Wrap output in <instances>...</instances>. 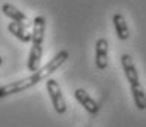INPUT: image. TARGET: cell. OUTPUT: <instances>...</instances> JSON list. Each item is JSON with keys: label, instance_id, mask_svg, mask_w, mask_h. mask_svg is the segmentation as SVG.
I'll use <instances>...</instances> for the list:
<instances>
[{"label": "cell", "instance_id": "cell-5", "mask_svg": "<svg viewBox=\"0 0 146 127\" xmlns=\"http://www.w3.org/2000/svg\"><path fill=\"white\" fill-rule=\"evenodd\" d=\"M44 34H46V18L43 15H37L33 21L31 46H43Z\"/></svg>", "mask_w": 146, "mask_h": 127}, {"label": "cell", "instance_id": "cell-12", "mask_svg": "<svg viewBox=\"0 0 146 127\" xmlns=\"http://www.w3.org/2000/svg\"><path fill=\"white\" fill-rule=\"evenodd\" d=\"M2 64H3V56H0V66H2Z\"/></svg>", "mask_w": 146, "mask_h": 127}, {"label": "cell", "instance_id": "cell-3", "mask_svg": "<svg viewBox=\"0 0 146 127\" xmlns=\"http://www.w3.org/2000/svg\"><path fill=\"white\" fill-rule=\"evenodd\" d=\"M108 50L109 45L105 37H100L96 40V46H94V64H96L98 70H106L108 68Z\"/></svg>", "mask_w": 146, "mask_h": 127}, {"label": "cell", "instance_id": "cell-1", "mask_svg": "<svg viewBox=\"0 0 146 127\" xmlns=\"http://www.w3.org/2000/svg\"><path fill=\"white\" fill-rule=\"evenodd\" d=\"M68 58H70V52L68 50H59L46 65H43L36 72H31V75L0 86V99H3L6 96L16 95V93H21L24 90H28L34 86H37L43 80H47L55 71H58L68 61Z\"/></svg>", "mask_w": 146, "mask_h": 127}, {"label": "cell", "instance_id": "cell-10", "mask_svg": "<svg viewBox=\"0 0 146 127\" xmlns=\"http://www.w3.org/2000/svg\"><path fill=\"white\" fill-rule=\"evenodd\" d=\"M43 58V46H31L30 53H28V61H27V68L31 72H36L40 68Z\"/></svg>", "mask_w": 146, "mask_h": 127}, {"label": "cell", "instance_id": "cell-8", "mask_svg": "<svg viewBox=\"0 0 146 127\" xmlns=\"http://www.w3.org/2000/svg\"><path fill=\"white\" fill-rule=\"evenodd\" d=\"M112 24H114V28H115V33H117V37L119 40L124 41L130 37V28H128V24H127L123 13H119V12L114 13Z\"/></svg>", "mask_w": 146, "mask_h": 127}, {"label": "cell", "instance_id": "cell-9", "mask_svg": "<svg viewBox=\"0 0 146 127\" xmlns=\"http://www.w3.org/2000/svg\"><path fill=\"white\" fill-rule=\"evenodd\" d=\"M2 12H3L5 16H7V18H9L11 21H13V22H21V24L30 25L28 16L25 15L22 11H19L18 7H15L13 5H11V3H3L2 5Z\"/></svg>", "mask_w": 146, "mask_h": 127}, {"label": "cell", "instance_id": "cell-11", "mask_svg": "<svg viewBox=\"0 0 146 127\" xmlns=\"http://www.w3.org/2000/svg\"><path fill=\"white\" fill-rule=\"evenodd\" d=\"M130 92H131L133 102H134L136 108L139 109V111H145V109H146V93H145L143 86L140 83L131 84V86H130Z\"/></svg>", "mask_w": 146, "mask_h": 127}, {"label": "cell", "instance_id": "cell-2", "mask_svg": "<svg viewBox=\"0 0 146 127\" xmlns=\"http://www.w3.org/2000/svg\"><path fill=\"white\" fill-rule=\"evenodd\" d=\"M46 90L49 93V98H50V102L53 105V109L56 111L58 115H64L66 112V102H65V98H64V93L62 89L59 86V83L55 78H47L46 80Z\"/></svg>", "mask_w": 146, "mask_h": 127}, {"label": "cell", "instance_id": "cell-7", "mask_svg": "<svg viewBox=\"0 0 146 127\" xmlns=\"http://www.w3.org/2000/svg\"><path fill=\"white\" fill-rule=\"evenodd\" d=\"M7 31L11 33L13 37H16L22 43H30L31 41V31H30V25L27 24H21V22H9L7 24Z\"/></svg>", "mask_w": 146, "mask_h": 127}, {"label": "cell", "instance_id": "cell-4", "mask_svg": "<svg viewBox=\"0 0 146 127\" xmlns=\"http://www.w3.org/2000/svg\"><path fill=\"white\" fill-rule=\"evenodd\" d=\"M74 99H75L77 102H78L90 115H96V114L99 112L100 105H99L84 89H75V90H74Z\"/></svg>", "mask_w": 146, "mask_h": 127}, {"label": "cell", "instance_id": "cell-6", "mask_svg": "<svg viewBox=\"0 0 146 127\" xmlns=\"http://www.w3.org/2000/svg\"><path fill=\"white\" fill-rule=\"evenodd\" d=\"M119 61H121V66H123V71H124V75H125L128 84L131 86V84L140 83L139 72H137V68L133 62V58L128 53H123L121 58H119Z\"/></svg>", "mask_w": 146, "mask_h": 127}]
</instances>
